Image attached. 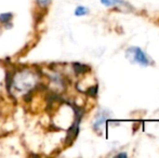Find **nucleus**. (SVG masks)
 Returning <instances> with one entry per match:
<instances>
[{"instance_id":"nucleus-1","label":"nucleus","mask_w":159,"mask_h":158,"mask_svg":"<svg viewBox=\"0 0 159 158\" xmlns=\"http://www.w3.org/2000/svg\"><path fill=\"white\" fill-rule=\"evenodd\" d=\"M126 57L132 64H138L144 67L151 65V61L146 53L139 47H129L126 50Z\"/></svg>"},{"instance_id":"nucleus-2","label":"nucleus","mask_w":159,"mask_h":158,"mask_svg":"<svg viewBox=\"0 0 159 158\" xmlns=\"http://www.w3.org/2000/svg\"><path fill=\"white\" fill-rule=\"evenodd\" d=\"M79 122L80 121H78V120H75V122L68 129V132H67V137H66V141L68 143H71L77 138L78 132H79Z\"/></svg>"},{"instance_id":"nucleus-3","label":"nucleus","mask_w":159,"mask_h":158,"mask_svg":"<svg viewBox=\"0 0 159 158\" xmlns=\"http://www.w3.org/2000/svg\"><path fill=\"white\" fill-rule=\"evenodd\" d=\"M107 118H108V116H107L106 114H103V113L102 114H98L94 124H93V129H94L95 131H100L101 129L105 126V122H106Z\"/></svg>"},{"instance_id":"nucleus-4","label":"nucleus","mask_w":159,"mask_h":158,"mask_svg":"<svg viewBox=\"0 0 159 158\" xmlns=\"http://www.w3.org/2000/svg\"><path fill=\"white\" fill-rule=\"evenodd\" d=\"M73 67H74V70H75L76 74H84L87 73L88 70H90V67L88 65H84V64H81V63H76L73 64Z\"/></svg>"},{"instance_id":"nucleus-5","label":"nucleus","mask_w":159,"mask_h":158,"mask_svg":"<svg viewBox=\"0 0 159 158\" xmlns=\"http://www.w3.org/2000/svg\"><path fill=\"white\" fill-rule=\"evenodd\" d=\"M101 2L105 7H114L118 6V4H122L125 2V0H101Z\"/></svg>"},{"instance_id":"nucleus-6","label":"nucleus","mask_w":159,"mask_h":158,"mask_svg":"<svg viewBox=\"0 0 159 158\" xmlns=\"http://www.w3.org/2000/svg\"><path fill=\"white\" fill-rule=\"evenodd\" d=\"M89 13V9L86 8L84 6H79L76 8L75 10V15L76 16H84V15H87Z\"/></svg>"},{"instance_id":"nucleus-7","label":"nucleus","mask_w":159,"mask_h":158,"mask_svg":"<svg viewBox=\"0 0 159 158\" xmlns=\"http://www.w3.org/2000/svg\"><path fill=\"white\" fill-rule=\"evenodd\" d=\"M12 17H13L12 13H1V14H0V22L3 24L9 23Z\"/></svg>"},{"instance_id":"nucleus-8","label":"nucleus","mask_w":159,"mask_h":158,"mask_svg":"<svg viewBox=\"0 0 159 158\" xmlns=\"http://www.w3.org/2000/svg\"><path fill=\"white\" fill-rule=\"evenodd\" d=\"M87 93H88L89 95H91V97H95V95L98 94V86H94V87H92V88H90L87 91Z\"/></svg>"},{"instance_id":"nucleus-9","label":"nucleus","mask_w":159,"mask_h":158,"mask_svg":"<svg viewBox=\"0 0 159 158\" xmlns=\"http://www.w3.org/2000/svg\"><path fill=\"white\" fill-rule=\"evenodd\" d=\"M51 0H37L38 4H39L40 7H47L49 3H50Z\"/></svg>"},{"instance_id":"nucleus-10","label":"nucleus","mask_w":159,"mask_h":158,"mask_svg":"<svg viewBox=\"0 0 159 158\" xmlns=\"http://www.w3.org/2000/svg\"><path fill=\"white\" fill-rule=\"evenodd\" d=\"M128 155H127V153H121V154H118L116 157H127Z\"/></svg>"}]
</instances>
